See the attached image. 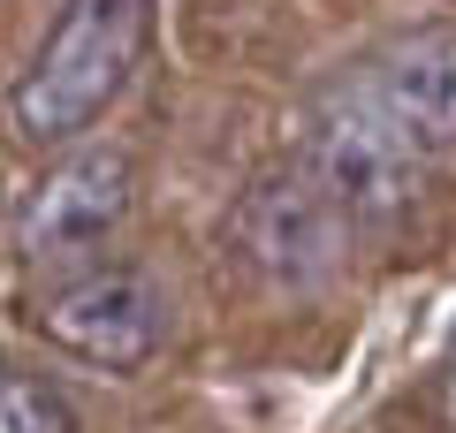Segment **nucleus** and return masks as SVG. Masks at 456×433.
Returning <instances> with one entry per match:
<instances>
[{"instance_id":"f257e3e1","label":"nucleus","mask_w":456,"mask_h":433,"mask_svg":"<svg viewBox=\"0 0 456 433\" xmlns=\"http://www.w3.org/2000/svg\"><path fill=\"white\" fill-rule=\"evenodd\" d=\"M145 53V0H61L31 69L8 92L23 144H77Z\"/></svg>"},{"instance_id":"f03ea898","label":"nucleus","mask_w":456,"mask_h":433,"mask_svg":"<svg viewBox=\"0 0 456 433\" xmlns=\"http://www.w3.org/2000/svg\"><path fill=\"white\" fill-rule=\"evenodd\" d=\"M426 152L411 137V122L358 77V69H342L335 84H320L305 107V129H297V167L335 198L350 221L365 213H395L426 176Z\"/></svg>"},{"instance_id":"7ed1b4c3","label":"nucleus","mask_w":456,"mask_h":433,"mask_svg":"<svg viewBox=\"0 0 456 433\" xmlns=\"http://www.w3.org/2000/svg\"><path fill=\"white\" fill-rule=\"evenodd\" d=\"M130 221V160L114 144H84L38 176L16 206V258L23 266H84Z\"/></svg>"},{"instance_id":"20e7f679","label":"nucleus","mask_w":456,"mask_h":433,"mask_svg":"<svg viewBox=\"0 0 456 433\" xmlns=\"http://www.w3.org/2000/svg\"><path fill=\"white\" fill-rule=\"evenodd\" d=\"M38 335L53 350H69L77 365H92V372H137L167 335L160 282L137 274V266L77 274L69 289H53L46 305H38Z\"/></svg>"},{"instance_id":"39448f33","label":"nucleus","mask_w":456,"mask_h":433,"mask_svg":"<svg viewBox=\"0 0 456 433\" xmlns=\"http://www.w3.org/2000/svg\"><path fill=\"white\" fill-rule=\"evenodd\" d=\"M342 221H350V213H342L305 167H289V176H259L236 198L228 236H236V251H244L266 282H320L342 258Z\"/></svg>"},{"instance_id":"423d86ee","label":"nucleus","mask_w":456,"mask_h":433,"mask_svg":"<svg viewBox=\"0 0 456 433\" xmlns=\"http://www.w3.org/2000/svg\"><path fill=\"white\" fill-rule=\"evenodd\" d=\"M358 77L403 114L411 137H419L426 152H449V144H456V38L449 31L388 38L380 53L358 61Z\"/></svg>"},{"instance_id":"0eeeda50","label":"nucleus","mask_w":456,"mask_h":433,"mask_svg":"<svg viewBox=\"0 0 456 433\" xmlns=\"http://www.w3.org/2000/svg\"><path fill=\"white\" fill-rule=\"evenodd\" d=\"M0 433H77L69 396L38 372H8L0 380Z\"/></svg>"},{"instance_id":"6e6552de","label":"nucleus","mask_w":456,"mask_h":433,"mask_svg":"<svg viewBox=\"0 0 456 433\" xmlns=\"http://www.w3.org/2000/svg\"><path fill=\"white\" fill-rule=\"evenodd\" d=\"M441 418H449V433H456V372H449V388H441Z\"/></svg>"}]
</instances>
